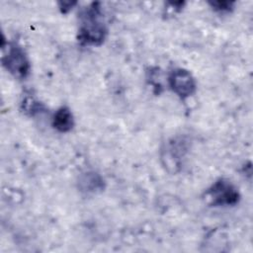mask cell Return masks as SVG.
<instances>
[{
	"label": "cell",
	"mask_w": 253,
	"mask_h": 253,
	"mask_svg": "<svg viewBox=\"0 0 253 253\" xmlns=\"http://www.w3.org/2000/svg\"><path fill=\"white\" fill-rule=\"evenodd\" d=\"M79 188L85 193H97L104 189V180L94 172H87L79 179Z\"/></svg>",
	"instance_id": "obj_7"
},
{
	"label": "cell",
	"mask_w": 253,
	"mask_h": 253,
	"mask_svg": "<svg viewBox=\"0 0 253 253\" xmlns=\"http://www.w3.org/2000/svg\"><path fill=\"white\" fill-rule=\"evenodd\" d=\"M107 35V28L103 22V16L99 3H92L83 14L81 26L78 31V41L82 44L99 45Z\"/></svg>",
	"instance_id": "obj_1"
},
{
	"label": "cell",
	"mask_w": 253,
	"mask_h": 253,
	"mask_svg": "<svg viewBox=\"0 0 253 253\" xmlns=\"http://www.w3.org/2000/svg\"><path fill=\"white\" fill-rule=\"evenodd\" d=\"M2 63L17 78L27 77L31 69L26 52L22 46L15 42H7V44L2 42Z\"/></svg>",
	"instance_id": "obj_2"
},
{
	"label": "cell",
	"mask_w": 253,
	"mask_h": 253,
	"mask_svg": "<svg viewBox=\"0 0 253 253\" xmlns=\"http://www.w3.org/2000/svg\"><path fill=\"white\" fill-rule=\"evenodd\" d=\"M233 2L228 1H217V2H211V7L218 11V12H228L233 8Z\"/></svg>",
	"instance_id": "obj_9"
},
{
	"label": "cell",
	"mask_w": 253,
	"mask_h": 253,
	"mask_svg": "<svg viewBox=\"0 0 253 253\" xmlns=\"http://www.w3.org/2000/svg\"><path fill=\"white\" fill-rule=\"evenodd\" d=\"M52 125L60 132L69 131L74 126V119L70 109L67 107L59 108L53 116Z\"/></svg>",
	"instance_id": "obj_6"
},
{
	"label": "cell",
	"mask_w": 253,
	"mask_h": 253,
	"mask_svg": "<svg viewBox=\"0 0 253 253\" xmlns=\"http://www.w3.org/2000/svg\"><path fill=\"white\" fill-rule=\"evenodd\" d=\"M22 108L25 111V113L33 116V115L41 112L42 110L43 106L40 102L36 101L34 98L27 97V98H25V100L22 103Z\"/></svg>",
	"instance_id": "obj_8"
},
{
	"label": "cell",
	"mask_w": 253,
	"mask_h": 253,
	"mask_svg": "<svg viewBox=\"0 0 253 253\" xmlns=\"http://www.w3.org/2000/svg\"><path fill=\"white\" fill-rule=\"evenodd\" d=\"M185 152L186 147L184 146V143H182V140L173 139L165 145L162 149L161 158L169 172L175 173L179 170L181 166V158L184 156Z\"/></svg>",
	"instance_id": "obj_5"
},
{
	"label": "cell",
	"mask_w": 253,
	"mask_h": 253,
	"mask_svg": "<svg viewBox=\"0 0 253 253\" xmlns=\"http://www.w3.org/2000/svg\"><path fill=\"white\" fill-rule=\"evenodd\" d=\"M208 202L214 207L235 205L240 198L236 187L226 179L215 181L206 192Z\"/></svg>",
	"instance_id": "obj_3"
},
{
	"label": "cell",
	"mask_w": 253,
	"mask_h": 253,
	"mask_svg": "<svg viewBox=\"0 0 253 253\" xmlns=\"http://www.w3.org/2000/svg\"><path fill=\"white\" fill-rule=\"evenodd\" d=\"M168 81L173 92L182 99L192 96L196 91V81L190 71L186 69H174L170 73Z\"/></svg>",
	"instance_id": "obj_4"
}]
</instances>
